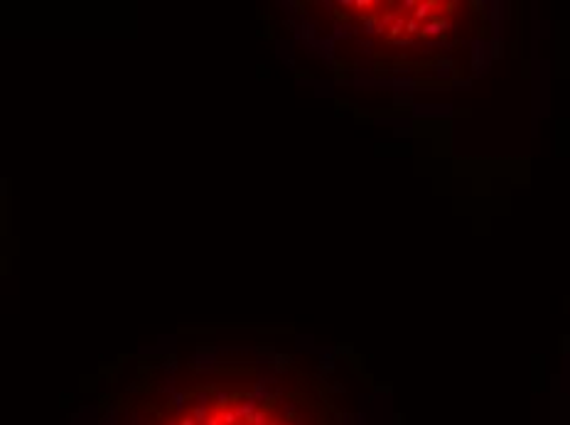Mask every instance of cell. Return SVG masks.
I'll return each instance as SVG.
<instances>
[{
  "mask_svg": "<svg viewBox=\"0 0 570 425\" xmlns=\"http://www.w3.org/2000/svg\"><path fill=\"white\" fill-rule=\"evenodd\" d=\"M337 15L369 40L396 49H442L474 25L472 5L455 0H352L339 3Z\"/></svg>",
  "mask_w": 570,
  "mask_h": 425,
  "instance_id": "cell-1",
  "label": "cell"
},
{
  "mask_svg": "<svg viewBox=\"0 0 570 425\" xmlns=\"http://www.w3.org/2000/svg\"><path fill=\"white\" fill-rule=\"evenodd\" d=\"M147 425H315L288 393L263 383H204Z\"/></svg>",
  "mask_w": 570,
  "mask_h": 425,
  "instance_id": "cell-2",
  "label": "cell"
}]
</instances>
